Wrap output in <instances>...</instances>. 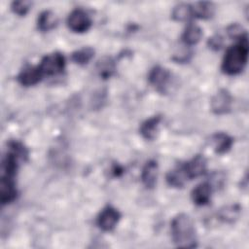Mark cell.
Listing matches in <instances>:
<instances>
[{
  "mask_svg": "<svg viewBox=\"0 0 249 249\" xmlns=\"http://www.w3.org/2000/svg\"><path fill=\"white\" fill-rule=\"evenodd\" d=\"M193 17L202 19L210 18L215 12V7L211 2H196L192 5Z\"/></svg>",
  "mask_w": 249,
  "mask_h": 249,
  "instance_id": "e0dca14e",
  "label": "cell"
},
{
  "mask_svg": "<svg viewBox=\"0 0 249 249\" xmlns=\"http://www.w3.org/2000/svg\"><path fill=\"white\" fill-rule=\"evenodd\" d=\"M212 190H213V187L209 181L202 182V183L198 184L192 191V194H191L194 203L196 205H199V206L207 204L210 200Z\"/></svg>",
  "mask_w": 249,
  "mask_h": 249,
  "instance_id": "8fae6325",
  "label": "cell"
},
{
  "mask_svg": "<svg viewBox=\"0 0 249 249\" xmlns=\"http://www.w3.org/2000/svg\"><path fill=\"white\" fill-rule=\"evenodd\" d=\"M186 181L187 178L182 170L181 165H178L175 169L169 171L166 175V182L171 187L182 188Z\"/></svg>",
  "mask_w": 249,
  "mask_h": 249,
  "instance_id": "ffe728a7",
  "label": "cell"
},
{
  "mask_svg": "<svg viewBox=\"0 0 249 249\" xmlns=\"http://www.w3.org/2000/svg\"><path fill=\"white\" fill-rule=\"evenodd\" d=\"M160 121H161V117L157 115L146 120L141 124L139 131L144 139L154 140L157 137Z\"/></svg>",
  "mask_w": 249,
  "mask_h": 249,
  "instance_id": "4fadbf2b",
  "label": "cell"
},
{
  "mask_svg": "<svg viewBox=\"0 0 249 249\" xmlns=\"http://www.w3.org/2000/svg\"><path fill=\"white\" fill-rule=\"evenodd\" d=\"M208 47L213 50V51H219L222 47H223V44H224V40H223V37L219 34H215L213 35L212 37H210L208 39Z\"/></svg>",
  "mask_w": 249,
  "mask_h": 249,
  "instance_id": "d4e9b609",
  "label": "cell"
},
{
  "mask_svg": "<svg viewBox=\"0 0 249 249\" xmlns=\"http://www.w3.org/2000/svg\"><path fill=\"white\" fill-rule=\"evenodd\" d=\"M67 25L73 32L83 33L90 28L91 19L89 14L83 9H75L67 18Z\"/></svg>",
  "mask_w": 249,
  "mask_h": 249,
  "instance_id": "277c9868",
  "label": "cell"
},
{
  "mask_svg": "<svg viewBox=\"0 0 249 249\" xmlns=\"http://www.w3.org/2000/svg\"><path fill=\"white\" fill-rule=\"evenodd\" d=\"M96 70L98 75L102 79L110 78L116 70V63L115 60L110 56H103L101 59L98 60L96 65Z\"/></svg>",
  "mask_w": 249,
  "mask_h": 249,
  "instance_id": "ac0fdd59",
  "label": "cell"
},
{
  "mask_svg": "<svg viewBox=\"0 0 249 249\" xmlns=\"http://www.w3.org/2000/svg\"><path fill=\"white\" fill-rule=\"evenodd\" d=\"M57 24V18L55 14L50 10L42 12L37 19L38 29L42 32H47L54 28Z\"/></svg>",
  "mask_w": 249,
  "mask_h": 249,
  "instance_id": "2e32d148",
  "label": "cell"
},
{
  "mask_svg": "<svg viewBox=\"0 0 249 249\" xmlns=\"http://www.w3.org/2000/svg\"><path fill=\"white\" fill-rule=\"evenodd\" d=\"M227 32H228V34H229V36H230L231 38H233V39H235V40H238V39L242 38L243 36L247 35V34L245 33V31L243 30V28H242L239 24H237V23H232V24H231V25L227 28Z\"/></svg>",
  "mask_w": 249,
  "mask_h": 249,
  "instance_id": "cb8c5ba5",
  "label": "cell"
},
{
  "mask_svg": "<svg viewBox=\"0 0 249 249\" xmlns=\"http://www.w3.org/2000/svg\"><path fill=\"white\" fill-rule=\"evenodd\" d=\"M247 35L227 49L222 61V71L227 75H237L243 71L248 58Z\"/></svg>",
  "mask_w": 249,
  "mask_h": 249,
  "instance_id": "6da1fadb",
  "label": "cell"
},
{
  "mask_svg": "<svg viewBox=\"0 0 249 249\" xmlns=\"http://www.w3.org/2000/svg\"><path fill=\"white\" fill-rule=\"evenodd\" d=\"M187 180L197 178L205 173L206 160L201 155L195 156L191 160L180 164Z\"/></svg>",
  "mask_w": 249,
  "mask_h": 249,
  "instance_id": "8992f818",
  "label": "cell"
},
{
  "mask_svg": "<svg viewBox=\"0 0 249 249\" xmlns=\"http://www.w3.org/2000/svg\"><path fill=\"white\" fill-rule=\"evenodd\" d=\"M212 145L217 154H225L229 152L232 146L233 140L231 136L224 132H217L211 137Z\"/></svg>",
  "mask_w": 249,
  "mask_h": 249,
  "instance_id": "5bb4252c",
  "label": "cell"
},
{
  "mask_svg": "<svg viewBox=\"0 0 249 249\" xmlns=\"http://www.w3.org/2000/svg\"><path fill=\"white\" fill-rule=\"evenodd\" d=\"M171 17L174 20L176 21H188L190 20L193 17V12H192V5L186 4V3H181L178 4L177 6L174 7Z\"/></svg>",
  "mask_w": 249,
  "mask_h": 249,
  "instance_id": "d6986e66",
  "label": "cell"
},
{
  "mask_svg": "<svg viewBox=\"0 0 249 249\" xmlns=\"http://www.w3.org/2000/svg\"><path fill=\"white\" fill-rule=\"evenodd\" d=\"M18 191L14 177L2 175L0 180V200L2 204H7L16 199Z\"/></svg>",
  "mask_w": 249,
  "mask_h": 249,
  "instance_id": "9c48e42d",
  "label": "cell"
},
{
  "mask_svg": "<svg viewBox=\"0 0 249 249\" xmlns=\"http://www.w3.org/2000/svg\"><path fill=\"white\" fill-rule=\"evenodd\" d=\"M148 79L158 91L164 93L171 81V73L166 68L157 65L151 69Z\"/></svg>",
  "mask_w": 249,
  "mask_h": 249,
  "instance_id": "5b68a950",
  "label": "cell"
},
{
  "mask_svg": "<svg viewBox=\"0 0 249 249\" xmlns=\"http://www.w3.org/2000/svg\"><path fill=\"white\" fill-rule=\"evenodd\" d=\"M94 55V50L90 47H85L83 49H80L76 52H74L71 54V59L80 65H85L89 63V61L93 57Z\"/></svg>",
  "mask_w": 249,
  "mask_h": 249,
  "instance_id": "44dd1931",
  "label": "cell"
},
{
  "mask_svg": "<svg viewBox=\"0 0 249 249\" xmlns=\"http://www.w3.org/2000/svg\"><path fill=\"white\" fill-rule=\"evenodd\" d=\"M44 77L39 66H26L18 76V81L20 85L30 87L38 84Z\"/></svg>",
  "mask_w": 249,
  "mask_h": 249,
  "instance_id": "30bf717a",
  "label": "cell"
},
{
  "mask_svg": "<svg viewBox=\"0 0 249 249\" xmlns=\"http://www.w3.org/2000/svg\"><path fill=\"white\" fill-rule=\"evenodd\" d=\"M201 37H202L201 28L195 23H189L185 28L181 36V39L185 45L193 46L197 44L200 41Z\"/></svg>",
  "mask_w": 249,
  "mask_h": 249,
  "instance_id": "9a60e30c",
  "label": "cell"
},
{
  "mask_svg": "<svg viewBox=\"0 0 249 249\" xmlns=\"http://www.w3.org/2000/svg\"><path fill=\"white\" fill-rule=\"evenodd\" d=\"M121 218L120 212L113 206H106L97 217V225L104 231H113Z\"/></svg>",
  "mask_w": 249,
  "mask_h": 249,
  "instance_id": "52a82bcc",
  "label": "cell"
},
{
  "mask_svg": "<svg viewBox=\"0 0 249 249\" xmlns=\"http://www.w3.org/2000/svg\"><path fill=\"white\" fill-rule=\"evenodd\" d=\"M240 208L238 205H229L226 206L219 211V218L227 223H232L235 219H237L239 215Z\"/></svg>",
  "mask_w": 249,
  "mask_h": 249,
  "instance_id": "7402d4cb",
  "label": "cell"
},
{
  "mask_svg": "<svg viewBox=\"0 0 249 249\" xmlns=\"http://www.w3.org/2000/svg\"><path fill=\"white\" fill-rule=\"evenodd\" d=\"M31 5L32 4L29 1H22V0L14 1L12 3L11 9L15 14H17L18 16H25L28 13V11L30 10Z\"/></svg>",
  "mask_w": 249,
  "mask_h": 249,
  "instance_id": "603a6c76",
  "label": "cell"
},
{
  "mask_svg": "<svg viewBox=\"0 0 249 249\" xmlns=\"http://www.w3.org/2000/svg\"><path fill=\"white\" fill-rule=\"evenodd\" d=\"M158 162L154 160L147 161L141 172V181L148 189H153L156 186L158 179Z\"/></svg>",
  "mask_w": 249,
  "mask_h": 249,
  "instance_id": "7c38bea8",
  "label": "cell"
},
{
  "mask_svg": "<svg viewBox=\"0 0 249 249\" xmlns=\"http://www.w3.org/2000/svg\"><path fill=\"white\" fill-rule=\"evenodd\" d=\"M171 235L173 242L178 247L194 248L197 245L196 231L192 218L181 213L175 216L171 222Z\"/></svg>",
  "mask_w": 249,
  "mask_h": 249,
  "instance_id": "7a4b0ae2",
  "label": "cell"
},
{
  "mask_svg": "<svg viewBox=\"0 0 249 249\" xmlns=\"http://www.w3.org/2000/svg\"><path fill=\"white\" fill-rule=\"evenodd\" d=\"M38 66L44 76H54L63 72L65 68V57L61 53L55 52L45 55Z\"/></svg>",
  "mask_w": 249,
  "mask_h": 249,
  "instance_id": "3957f363",
  "label": "cell"
},
{
  "mask_svg": "<svg viewBox=\"0 0 249 249\" xmlns=\"http://www.w3.org/2000/svg\"><path fill=\"white\" fill-rule=\"evenodd\" d=\"M231 103H232V97L231 93L227 89H222L217 93H215V95L212 97L210 106L214 114L223 115L231 111Z\"/></svg>",
  "mask_w": 249,
  "mask_h": 249,
  "instance_id": "ba28073f",
  "label": "cell"
}]
</instances>
